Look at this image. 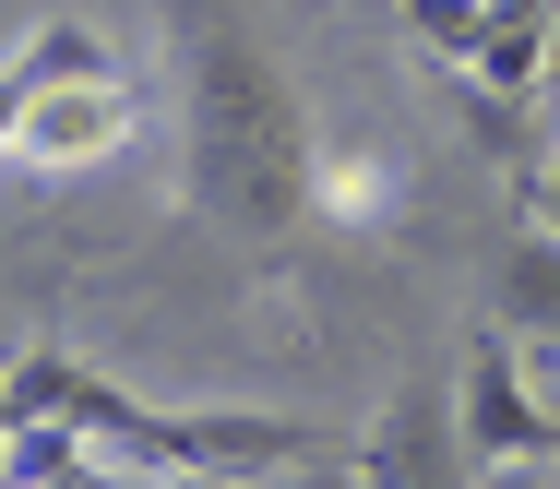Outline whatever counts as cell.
Instances as JSON below:
<instances>
[{
  "mask_svg": "<svg viewBox=\"0 0 560 489\" xmlns=\"http://www.w3.org/2000/svg\"><path fill=\"white\" fill-rule=\"evenodd\" d=\"M275 489H382V478H370L358 454H311V466H287Z\"/></svg>",
  "mask_w": 560,
  "mask_h": 489,
  "instance_id": "cell-8",
  "label": "cell"
},
{
  "mask_svg": "<svg viewBox=\"0 0 560 489\" xmlns=\"http://www.w3.org/2000/svg\"><path fill=\"white\" fill-rule=\"evenodd\" d=\"M525 216H537V228H560V155H549V179L525 191Z\"/></svg>",
  "mask_w": 560,
  "mask_h": 489,
  "instance_id": "cell-10",
  "label": "cell"
},
{
  "mask_svg": "<svg viewBox=\"0 0 560 489\" xmlns=\"http://www.w3.org/2000/svg\"><path fill=\"white\" fill-rule=\"evenodd\" d=\"M501 335H537V359H560V228L525 216V240L501 251V287H489Z\"/></svg>",
  "mask_w": 560,
  "mask_h": 489,
  "instance_id": "cell-6",
  "label": "cell"
},
{
  "mask_svg": "<svg viewBox=\"0 0 560 489\" xmlns=\"http://www.w3.org/2000/svg\"><path fill=\"white\" fill-rule=\"evenodd\" d=\"M453 418H465V442H477V466H513V454H560V418L537 406V382H525V335H477L465 370H453Z\"/></svg>",
  "mask_w": 560,
  "mask_h": 489,
  "instance_id": "cell-2",
  "label": "cell"
},
{
  "mask_svg": "<svg viewBox=\"0 0 560 489\" xmlns=\"http://www.w3.org/2000/svg\"><path fill=\"white\" fill-rule=\"evenodd\" d=\"M465 454H477V442H465V418L442 406V382H406V394L370 418V442H358V466L382 489H477Z\"/></svg>",
  "mask_w": 560,
  "mask_h": 489,
  "instance_id": "cell-4",
  "label": "cell"
},
{
  "mask_svg": "<svg viewBox=\"0 0 560 489\" xmlns=\"http://www.w3.org/2000/svg\"><path fill=\"white\" fill-rule=\"evenodd\" d=\"M179 143H191V216L238 251H275L311 216V155L323 131L299 108L287 60L250 48L238 24H191V72H179Z\"/></svg>",
  "mask_w": 560,
  "mask_h": 489,
  "instance_id": "cell-1",
  "label": "cell"
},
{
  "mask_svg": "<svg viewBox=\"0 0 560 489\" xmlns=\"http://www.w3.org/2000/svg\"><path fill=\"white\" fill-rule=\"evenodd\" d=\"M108 36L96 24H24L12 36V96H48V84H108Z\"/></svg>",
  "mask_w": 560,
  "mask_h": 489,
  "instance_id": "cell-7",
  "label": "cell"
},
{
  "mask_svg": "<svg viewBox=\"0 0 560 489\" xmlns=\"http://www.w3.org/2000/svg\"><path fill=\"white\" fill-rule=\"evenodd\" d=\"M311 216L323 228H394L406 216V167L382 143H323L311 155Z\"/></svg>",
  "mask_w": 560,
  "mask_h": 489,
  "instance_id": "cell-5",
  "label": "cell"
},
{
  "mask_svg": "<svg viewBox=\"0 0 560 489\" xmlns=\"http://www.w3.org/2000/svg\"><path fill=\"white\" fill-rule=\"evenodd\" d=\"M477 489H560L549 454H513V466H477Z\"/></svg>",
  "mask_w": 560,
  "mask_h": 489,
  "instance_id": "cell-9",
  "label": "cell"
},
{
  "mask_svg": "<svg viewBox=\"0 0 560 489\" xmlns=\"http://www.w3.org/2000/svg\"><path fill=\"white\" fill-rule=\"evenodd\" d=\"M226 489H238V478H226ZM250 489H275V478H250Z\"/></svg>",
  "mask_w": 560,
  "mask_h": 489,
  "instance_id": "cell-11",
  "label": "cell"
},
{
  "mask_svg": "<svg viewBox=\"0 0 560 489\" xmlns=\"http://www.w3.org/2000/svg\"><path fill=\"white\" fill-rule=\"evenodd\" d=\"M143 131V84H48V96H12V167H96Z\"/></svg>",
  "mask_w": 560,
  "mask_h": 489,
  "instance_id": "cell-3",
  "label": "cell"
}]
</instances>
